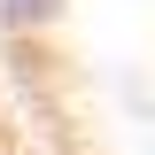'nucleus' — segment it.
<instances>
[{
    "instance_id": "obj_1",
    "label": "nucleus",
    "mask_w": 155,
    "mask_h": 155,
    "mask_svg": "<svg viewBox=\"0 0 155 155\" xmlns=\"http://www.w3.org/2000/svg\"><path fill=\"white\" fill-rule=\"evenodd\" d=\"M0 78L47 155H147V0H0Z\"/></svg>"
},
{
    "instance_id": "obj_2",
    "label": "nucleus",
    "mask_w": 155,
    "mask_h": 155,
    "mask_svg": "<svg viewBox=\"0 0 155 155\" xmlns=\"http://www.w3.org/2000/svg\"><path fill=\"white\" fill-rule=\"evenodd\" d=\"M0 155H47V147L31 140V124H23L16 93H8V78H0Z\"/></svg>"
}]
</instances>
